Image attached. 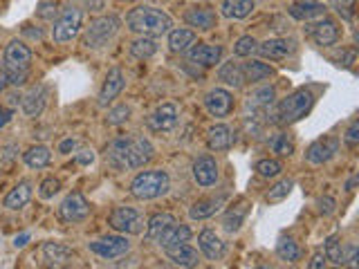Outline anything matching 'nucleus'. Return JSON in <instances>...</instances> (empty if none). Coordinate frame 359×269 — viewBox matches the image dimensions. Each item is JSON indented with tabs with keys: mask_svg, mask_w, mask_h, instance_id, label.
<instances>
[{
	"mask_svg": "<svg viewBox=\"0 0 359 269\" xmlns=\"http://www.w3.org/2000/svg\"><path fill=\"white\" fill-rule=\"evenodd\" d=\"M153 155H155L153 144L142 135L117 137L105 148V161L117 170L142 168L153 159Z\"/></svg>",
	"mask_w": 359,
	"mask_h": 269,
	"instance_id": "1",
	"label": "nucleus"
},
{
	"mask_svg": "<svg viewBox=\"0 0 359 269\" xmlns=\"http://www.w3.org/2000/svg\"><path fill=\"white\" fill-rule=\"evenodd\" d=\"M126 27H129L133 34L155 38V36H164L171 31L173 18L157 7L140 5V7L131 9L129 16H126Z\"/></svg>",
	"mask_w": 359,
	"mask_h": 269,
	"instance_id": "2",
	"label": "nucleus"
},
{
	"mask_svg": "<svg viewBox=\"0 0 359 269\" xmlns=\"http://www.w3.org/2000/svg\"><path fill=\"white\" fill-rule=\"evenodd\" d=\"M314 106V94L308 88H299L292 94H288L285 99H281L277 106H270V122L279 124V126H290L301 122L305 115L312 110Z\"/></svg>",
	"mask_w": 359,
	"mask_h": 269,
	"instance_id": "3",
	"label": "nucleus"
},
{
	"mask_svg": "<svg viewBox=\"0 0 359 269\" xmlns=\"http://www.w3.org/2000/svg\"><path fill=\"white\" fill-rule=\"evenodd\" d=\"M171 189V177L166 170H142L131 182V196L135 200H155L162 198Z\"/></svg>",
	"mask_w": 359,
	"mask_h": 269,
	"instance_id": "4",
	"label": "nucleus"
},
{
	"mask_svg": "<svg viewBox=\"0 0 359 269\" xmlns=\"http://www.w3.org/2000/svg\"><path fill=\"white\" fill-rule=\"evenodd\" d=\"M119 27H122V20L112 14L94 18L90 23V27L86 29V34H83V45L90 48V50L105 48L115 38V34L119 31Z\"/></svg>",
	"mask_w": 359,
	"mask_h": 269,
	"instance_id": "5",
	"label": "nucleus"
},
{
	"mask_svg": "<svg viewBox=\"0 0 359 269\" xmlns=\"http://www.w3.org/2000/svg\"><path fill=\"white\" fill-rule=\"evenodd\" d=\"M81 23H83V12L77 7H68L59 14V18L54 20V29H52V38L57 43H68L72 38L79 36L81 31Z\"/></svg>",
	"mask_w": 359,
	"mask_h": 269,
	"instance_id": "6",
	"label": "nucleus"
},
{
	"mask_svg": "<svg viewBox=\"0 0 359 269\" xmlns=\"http://www.w3.org/2000/svg\"><path fill=\"white\" fill-rule=\"evenodd\" d=\"M108 224L117 233H142L144 215L135 207H115L108 215Z\"/></svg>",
	"mask_w": 359,
	"mask_h": 269,
	"instance_id": "7",
	"label": "nucleus"
},
{
	"mask_svg": "<svg viewBox=\"0 0 359 269\" xmlns=\"http://www.w3.org/2000/svg\"><path fill=\"white\" fill-rule=\"evenodd\" d=\"M88 249L92 254H97L99 258H103V261H115V258L126 256L131 252V242L126 235H108V238L88 242Z\"/></svg>",
	"mask_w": 359,
	"mask_h": 269,
	"instance_id": "8",
	"label": "nucleus"
},
{
	"mask_svg": "<svg viewBox=\"0 0 359 269\" xmlns=\"http://www.w3.org/2000/svg\"><path fill=\"white\" fill-rule=\"evenodd\" d=\"M88 213H90V204L79 191L66 196V200H63L59 207V218L63 222H81L88 218Z\"/></svg>",
	"mask_w": 359,
	"mask_h": 269,
	"instance_id": "9",
	"label": "nucleus"
},
{
	"mask_svg": "<svg viewBox=\"0 0 359 269\" xmlns=\"http://www.w3.org/2000/svg\"><path fill=\"white\" fill-rule=\"evenodd\" d=\"M29 63H31V52L25 43L12 41L5 48V68L12 74H27Z\"/></svg>",
	"mask_w": 359,
	"mask_h": 269,
	"instance_id": "10",
	"label": "nucleus"
},
{
	"mask_svg": "<svg viewBox=\"0 0 359 269\" xmlns=\"http://www.w3.org/2000/svg\"><path fill=\"white\" fill-rule=\"evenodd\" d=\"M205 108L211 117L225 119V117L231 115V110H234V96H231V92L225 88H214L205 96Z\"/></svg>",
	"mask_w": 359,
	"mask_h": 269,
	"instance_id": "11",
	"label": "nucleus"
},
{
	"mask_svg": "<svg viewBox=\"0 0 359 269\" xmlns=\"http://www.w3.org/2000/svg\"><path fill=\"white\" fill-rule=\"evenodd\" d=\"M337 150H339V139L325 137V139H319V142H314L308 150H305V159H308V164L321 166L337 155Z\"/></svg>",
	"mask_w": 359,
	"mask_h": 269,
	"instance_id": "12",
	"label": "nucleus"
},
{
	"mask_svg": "<svg viewBox=\"0 0 359 269\" xmlns=\"http://www.w3.org/2000/svg\"><path fill=\"white\" fill-rule=\"evenodd\" d=\"M308 34H310V38H312L319 48H330V45H335L337 41H339V27H337L335 20L321 16L319 23L310 25Z\"/></svg>",
	"mask_w": 359,
	"mask_h": 269,
	"instance_id": "13",
	"label": "nucleus"
},
{
	"mask_svg": "<svg viewBox=\"0 0 359 269\" xmlns=\"http://www.w3.org/2000/svg\"><path fill=\"white\" fill-rule=\"evenodd\" d=\"M124 85H126L124 72H122L119 68H110L108 74H105L103 85H101V92H99V106H101V108L110 106V103L122 94Z\"/></svg>",
	"mask_w": 359,
	"mask_h": 269,
	"instance_id": "14",
	"label": "nucleus"
},
{
	"mask_svg": "<svg viewBox=\"0 0 359 269\" xmlns=\"http://www.w3.org/2000/svg\"><path fill=\"white\" fill-rule=\"evenodd\" d=\"M177 124V108L173 103H162L157 110L146 119V126L155 133H168Z\"/></svg>",
	"mask_w": 359,
	"mask_h": 269,
	"instance_id": "15",
	"label": "nucleus"
},
{
	"mask_svg": "<svg viewBox=\"0 0 359 269\" xmlns=\"http://www.w3.org/2000/svg\"><path fill=\"white\" fill-rule=\"evenodd\" d=\"M294 50H297V43L292 38H270L265 43H261V45H256V52L261 57L272 59V61L288 59L290 54H294Z\"/></svg>",
	"mask_w": 359,
	"mask_h": 269,
	"instance_id": "16",
	"label": "nucleus"
},
{
	"mask_svg": "<svg viewBox=\"0 0 359 269\" xmlns=\"http://www.w3.org/2000/svg\"><path fill=\"white\" fill-rule=\"evenodd\" d=\"M193 180L200 187H214L218 182V164L211 155H203L193 161Z\"/></svg>",
	"mask_w": 359,
	"mask_h": 269,
	"instance_id": "17",
	"label": "nucleus"
},
{
	"mask_svg": "<svg viewBox=\"0 0 359 269\" xmlns=\"http://www.w3.org/2000/svg\"><path fill=\"white\" fill-rule=\"evenodd\" d=\"M189 61L191 63H198V66L203 68H211L220 63V57H223V48L220 45H205V43H198V45H191L189 50Z\"/></svg>",
	"mask_w": 359,
	"mask_h": 269,
	"instance_id": "18",
	"label": "nucleus"
},
{
	"mask_svg": "<svg viewBox=\"0 0 359 269\" xmlns=\"http://www.w3.org/2000/svg\"><path fill=\"white\" fill-rule=\"evenodd\" d=\"M274 101H277V88L274 85H261V88L247 94L245 108L251 112H258V110H268L270 106H274Z\"/></svg>",
	"mask_w": 359,
	"mask_h": 269,
	"instance_id": "19",
	"label": "nucleus"
},
{
	"mask_svg": "<svg viewBox=\"0 0 359 269\" xmlns=\"http://www.w3.org/2000/svg\"><path fill=\"white\" fill-rule=\"evenodd\" d=\"M198 247H200V252L209 258V261H220V258L225 256V242L220 240V235L216 231H211V229L200 231Z\"/></svg>",
	"mask_w": 359,
	"mask_h": 269,
	"instance_id": "20",
	"label": "nucleus"
},
{
	"mask_svg": "<svg viewBox=\"0 0 359 269\" xmlns=\"http://www.w3.org/2000/svg\"><path fill=\"white\" fill-rule=\"evenodd\" d=\"M166 256H168V261H171L173 265L177 267H196L200 263V254L198 249H193L191 245H175V247H168V249H164Z\"/></svg>",
	"mask_w": 359,
	"mask_h": 269,
	"instance_id": "21",
	"label": "nucleus"
},
{
	"mask_svg": "<svg viewBox=\"0 0 359 269\" xmlns=\"http://www.w3.org/2000/svg\"><path fill=\"white\" fill-rule=\"evenodd\" d=\"M288 12L294 20H305V23H310L314 18L325 16V5L314 3V0H301V3H294Z\"/></svg>",
	"mask_w": 359,
	"mask_h": 269,
	"instance_id": "22",
	"label": "nucleus"
},
{
	"mask_svg": "<svg viewBox=\"0 0 359 269\" xmlns=\"http://www.w3.org/2000/svg\"><path fill=\"white\" fill-rule=\"evenodd\" d=\"M47 103V88L45 85H34L25 96H23V112L27 117H38L43 112Z\"/></svg>",
	"mask_w": 359,
	"mask_h": 269,
	"instance_id": "23",
	"label": "nucleus"
},
{
	"mask_svg": "<svg viewBox=\"0 0 359 269\" xmlns=\"http://www.w3.org/2000/svg\"><path fill=\"white\" fill-rule=\"evenodd\" d=\"M254 0H223L220 5V14L229 20H242L254 12Z\"/></svg>",
	"mask_w": 359,
	"mask_h": 269,
	"instance_id": "24",
	"label": "nucleus"
},
{
	"mask_svg": "<svg viewBox=\"0 0 359 269\" xmlns=\"http://www.w3.org/2000/svg\"><path fill=\"white\" fill-rule=\"evenodd\" d=\"M231 139L234 135H231V128L227 124H216L207 131V146L211 150H227L231 146Z\"/></svg>",
	"mask_w": 359,
	"mask_h": 269,
	"instance_id": "25",
	"label": "nucleus"
},
{
	"mask_svg": "<svg viewBox=\"0 0 359 269\" xmlns=\"http://www.w3.org/2000/svg\"><path fill=\"white\" fill-rule=\"evenodd\" d=\"M191 240V229L186 227V224H173V227H168L160 238H157V245L162 247V249H168V247H175V245H182V242H189Z\"/></svg>",
	"mask_w": 359,
	"mask_h": 269,
	"instance_id": "26",
	"label": "nucleus"
},
{
	"mask_svg": "<svg viewBox=\"0 0 359 269\" xmlns=\"http://www.w3.org/2000/svg\"><path fill=\"white\" fill-rule=\"evenodd\" d=\"M223 204H225V196L198 200L193 207L189 209V215H191V220H207V218H211V215H216Z\"/></svg>",
	"mask_w": 359,
	"mask_h": 269,
	"instance_id": "27",
	"label": "nucleus"
},
{
	"mask_svg": "<svg viewBox=\"0 0 359 269\" xmlns=\"http://www.w3.org/2000/svg\"><path fill=\"white\" fill-rule=\"evenodd\" d=\"M175 222H177L175 215H171V213H155L149 220V224H146V240L157 242V238H160L168 227H173Z\"/></svg>",
	"mask_w": 359,
	"mask_h": 269,
	"instance_id": "28",
	"label": "nucleus"
},
{
	"mask_svg": "<svg viewBox=\"0 0 359 269\" xmlns=\"http://www.w3.org/2000/svg\"><path fill=\"white\" fill-rule=\"evenodd\" d=\"M31 200V184L29 182H20L18 187H14L12 191L7 193V198H5V209L9 211H18V209H23L25 204Z\"/></svg>",
	"mask_w": 359,
	"mask_h": 269,
	"instance_id": "29",
	"label": "nucleus"
},
{
	"mask_svg": "<svg viewBox=\"0 0 359 269\" xmlns=\"http://www.w3.org/2000/svg\"><path fill=\"white\" fill-rule=\"evenodd\" d=\"M43 256H45V261L50 265L61 267V265H66L70 258H72V249H70L68 245H63V242L50 240V242L43 245Z\"/></svg>",
	"mask_w": 359,
	"mask_h": 269,
	"instance_id": "30",
	"label": "nucleus"
},
{
	"mask_svg": "<svg viewBox=\"0 0 359 269\" xmlns=\"http://www.w3.org/2000/svg\"><path fill=\"white\" fill-rule=\"evenodd\" d=\"M242 70V79L249 81V83H258V81H265L270 77H274V68L268 66L263 61H249L245 66H240Z\"/></svg>",
	"mask_w": 359,
	"mask_h": 269,
	"instance_id": "31",
	"label": "nucleus"
},
{
	"mask_svg": "<svg viewBox=\"0 0 359 269\" xmlns=\"http://www.w3.org/2000/svg\"><path fill=\"white\" fill-rule=\"evenodd\" d=\"M196 43V31L191 29H184V27H177L168 31V50L171 52H186Z\"/></svg>",
	"mask_w": 359,
	"mask_h": 269,
	"instance_id": "32",
	"label": "nucleus"
},
{
	"mask_svg": "<svg viewBox=\"0 0 359 269\" xmlns=\"http://www.w3.org/2000/svg\"><path fill=\"white\" fill-rule=\"evenodd\" d=\"M184 20H186V25H191V27H198V29H211L216 25V14L211 12V9H189V12L184 14Z\"/></svg>",
	"mask_w": 359,
	"mask_h": 269,
	"instance_id": "33",
	"label": "nucleus"
},
{
	"mask_svg": "<svg viewBox=\"0 0 359 269\" xmlns=\"http://www.w3.org/2000/svg\"><path fill=\"white\" fill-rule=\"evenodd\" d=\"M218 79L223 81L225 85H229V88H240V85L245 83V79H242V70H240L238 63H234V61H229V63H225V66H220Z\"/></svg>",
	"mask_w": 359,
	"mask_h": 269,
	"instance_id": "34",
	"label": "nucleus"
},
{
	"mask_svg": "<svg viewBox=\"0 0 359 269\" xmlns=\"http://www.w3.org/2000/svg\"><path fill=\"white\" fill-rule=\"evenodd\" d=\"M155 52H157V43L151 36H140L137 41H133V45H131V57L140 59V61L155 57Z\"/></svg>",
	"mask_w": 359,
	"mask_h": 269,
	"instance_id": "35",
	"label": "nucleus"
},
{
	"mask_svg": "<svg viewBox=\"0 0 359 269\" xmlns=\"http://www.w3.org/2000/svg\"><path fill=\"white\" fill-rule=\"evenodd\" d=\"M50 157H52V153H50L47 146H31L27 153L23 155L25 164L29 168H45L50 164Z\"/></svg>",
	"mask_w": 359,
	"mask_h": 269,
	"instance_id": "36",
	"label": "nucleus"
},
{
	"mask_svg": "<svg viewBox=\"0 0 359 269\" xmlns=\"http://www.w3.org/2000/svg\"><path fill=\"white\" fill-rule=\"evenodd\" d=\"M245 215H247V204H240V207H234L225 213V220H223V227L227 233H236L242 222H245Z\"/></svg>",
	"mask_w": 359,
	"mask_h": 269,
	"instance_id": "37",
	"label": "nucleus"
},
{
	"mask_svg": "<svg viewBox=\"0 0 359 269\" xmlns=\"http://www.w3.org/2000/svg\"><path fill=\"white\" fill-rule=\"evenodd\" d=\"M325 261H330L332 265H344V245L339 235H328L325 238V249H323Z\"/></svg>",
	"mask_w": 359,
	"mask_h": 269,
	"instance_id": "38",
	"label": "nucleus"
},
{
	"mask_svg": "<svg viewBox=\"0 0 359 269\" xmlns=\"http://www.w3.org/2000/svg\"><path fill=\"white\" fill-rule=\"evenodd\" d=\"M277 256L281 258V261H288V263H297L299 258H301V252H299V247L297 242H294L292 238H279L277 242Z\"/></svg>",
	"mask_w": 359,
	"mask_h": 269,
	"instance_id": "39",
	"label": "nucleus"
},
{
	"mask_svg": "<svg viewBox=\"0 0 359 269\" xmlns=\"http://www.w3.org/2000/svg\"><path fill=\"white\" fill-rule=\"evenodd\" d=\"M292 187H294V182L292 180H281V182H277V184H274L270 191H268V196H265V200L270 202V204H277V202H283L285 198L290 196V191H292Z\"/></svg>",
	"mask_w": 359,
	"mask_h": 269,
	"instance_id": "40",
	"label": "nucleus"
},
{
	"mask_svg": "<svg viewBox=\"0 0 359 269\" xmlns=\"http://www.w3.org/2000/svg\"><path fill=\"white\" fill-rule=\"evenodd\" d=\"M281 170H283V166H281V161H277V159H261L258 164H256V173L261 177H265V180L279 177Z\"/></svg>",
	"mask_w": 359,
	"mask_h": 269,
	"instance_id": "41",
	"label": "nucleus"
},
{
	"mask_svg": "<svg viewBox=\"0 0 359 269\" xmlns=\"http://www.w3.org/2000/svg\"><path fill=\"white\" fill-rule=\"evenodd\" d=\"M129 117H131V108L126 106V103H119V106H115L112 110H108L105 124H108V126H119L124 122H129Z\"/></svg>",
	"mask_w": 359,
	"mask_h": 269,
	"instance_id": "42",
	"label": "nucleus"
},
{
	"mask_svg": "<svg viewBox=\"0 0 359 269\" xmlns=\"http://www.w3.org/2000/svg\"><path fill=\"white\" fill-rule=\"evenodd\" d=\"M355 5H357V0H330V7L344 20H353L355 18Z\"/></svg>",
	"mask_w": 359,
	"mask_h": 269,
	"instance_id": "43",
	"label": "nucleus"
},
{
	"mask_svg": "<svg viewBox=\"0 0 359 269\" xmlns=\"http://www.w3.org/2000/svg\"><path fill=\"white\" fill-rule=\"evenodd\" d=\"M256 38L254 36H240L234 45V54L236 57H251V54L256 52Z\"/></svg>",
	"mask_w": 359,
	"mask_h": 269,
	"instance_id": "44",
	"label": "nucleus"
},
{
	"mask_svg": "<svg viewBox=\"0 0 359 269\" xmlns=\"http://www.w3.org/2000/svg\"><path fill=\"white\" fill-rule=\"evenodd\" d=\"M59 191H61V180H57V177H47V180L41 182L38 196L43 198V200H52Z\"/></svg>",
	"mask_w": 359,
	"mask_h": 269,
	"instance_id": "45",
	"label": "nucleus"
},
{
	"mask_svg": "<svg viewBox=\"0 0 359 269\" xmlns=\"http://www.w3.org/2000/svg\"><path fill=\"white\" fill-rule=\"evenodd\" d=\"M272 148H274V153H279L283 157H290L294 153V144L288 139V135H277L272 139Z\"/></svg>",
	"mask_w": 359,
	"mask_h": 269,
	"instance_id": "46",
	"label": "nucleus"
},
{
	"mask_svg": "<svg viewBox=\"0 0 359 269\" xmlns=\"http://www.w3.org/2000/svg\"><path fill=\"white\" fill-rule=\"evenodd\" d=\"M36 16L45 18V20H54L59 16V5L54 3V0H43L36 9Z\"/></svg>",
	"mask_w": 359,
	"mask_h": 269,
	"instance_id": "47",
	"label": "nucleus"
},
{
	"mask_svg": "<svg viewBox=\"0 0 359 269\" xmlns=\"http://www.w3.org/2000/svg\"><path fill=\"white\" fill-rule=\"evenodd\" d=\"M344 142H346V146H351V148H355L359 144V122H353L351 126H348V131L344 135Z\"/></svg>",
	"mask_w": 359,
	"mask_h": 269,
	"instance_id": "48",
	"label": "nucleus"
},
{
	"mask_svg": "<svg viewBox=\"0 0 359 269\" xmlns=\"http://www.w3.org/2000/svg\"><path fill=\"white\" fill-rule=\"evenodd\" d=\"M316 207H319V213H321V215H332V213H335V207H337V202H335L330 196H325V198H319V202H316Z\"/></svg>",
	"mask_w": 359,
	"mask_h": 269,
	"instance_id": "49",
	"label": "nucleus"
},
{
	"mask_svg": "<svg viewBox=\"0 0 359 269\" xmlns=\"http://www.w3.org/2000/svg\"><path fill=\"white\" fill-rule=\"evenodd\" d=\"M77 161H79V164H83V166H86V164H92V161H94L92 150H79Z\"/></svg>",
	"mask_w": 359,
	"mask_h": 269,
	"instance_id": "50",
	"label": "nucleus"
},
{
	"mask_svg": "<svg viewBox=\"0 0 359 269\" xmlns=\"http://www.w3.org/2000/svg\"><path fill=\"white\" fill-rule=\"evenodd\" d=\"M310 269H323L325 267V256L323 254H314L312 256V261L308 263Z\"/></svg>",
	"mask_w": 359,
	"mask_h": 269,
	"instance_id": "51",
	"label": "nucleus"
},
{
	"mask_svg": "<svg viewBox=\"0 0 359 269\" xmlns=\"http://www.w3.org/2000/svg\"><path fill=\"white\" fill-rule=\"evenodd\" d=\"M77 148V142L75 139H63V142L59 144V153H70V150H75Z\"/></svg>",
	"mask_w": 359,
	"mask_h": 269,
	"instance_id": "52",
	"label": "nucleus"
},
{
	"mask_svg": "<svg viewBox=\"0 0 359 269\" xmlns=\"http://www.w3.org/2000/svg\"><path fill=\"white\" fill-rule=\"evenodd\" d=\"M7 85H12L9 83V70L5 66H0V92L7 90Z\"/></svg>",
	"mask_w": 359,
	"mask_h": 269,
	"instance_id": "53",
	"label": "nucleus"
},
{
	"mask_svg": "<svg viewBox=\"0 0 359 269\" xmlns=\"http://www.w3.org/2000/svg\"><path fill=\"white\" fill-rule=\"evenodd\" d=\"M12 117H14V110H7V108H3V110H0V128L12 122Z\"/></svg>",
	"mask_w": 359,
	"mask_h": 269,
	"instance_id": "54",
	"label": "nucleus"
},
{
	"mask_svg": "<svg viewBox=\"0 0 359 269\" xmlns=\"http://www.w3.org/2000/svg\"><path fill=\"white\" fill-rule=\"evenodd\" d=\"M88 7H90V12H101L103 0H88Z\"/></svg>",
	"mask_w": 359,
	"mask_h": 269,
	"instance_id": "55",
	"label": "nucleus"
},
{
	"mask_svg": "<svg viewBox=\"0 0 359 269\" xmlns=\"http://www.w3.org/2000/svg\"><path fill=\"white\" fill-rule=\"evenodd\" d=\"M27 240H29V233H20V235H16V238H14V245L16 247H25Z\"/></svg>",
	"mask_w": 359,
	"mask_h": 269,
	"instance_id": "56",
	"label": "nucleus"
},
{
	"mask_svg": "<svg viewBox=\"0 0 359 269\" xmlns=\"http://www.w3.org/2000/svg\"><path fill=\"white\" fill-rule=\"evenodd\" d=\"M357 182H359V175H353L351 180L346 182V191L351 193V191H355V187H357Z\"/></svg>",
	"mask_w": 359,
	"mask_h": 269,
	"instance_id": "57",
	"label": "nucleus"
}]
</instances>
